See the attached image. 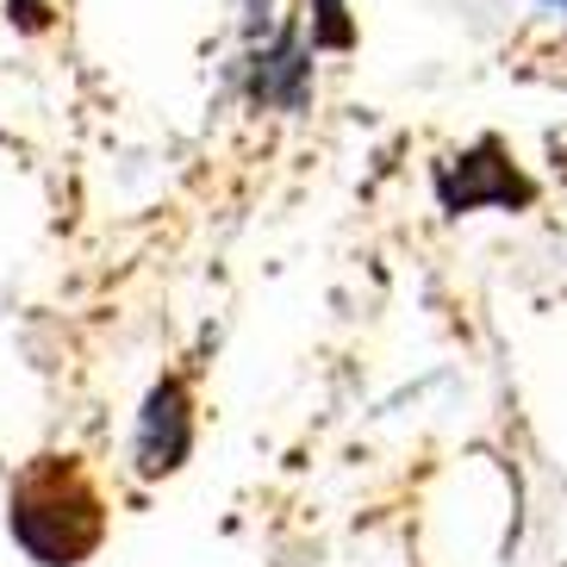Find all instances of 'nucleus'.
Returning a JSON list of instances; mask_svg holds the SVG:
<instances>
[{"label": "nucleus", "instance_id": "nucleus-1", "mask_svg": "<svg viewBox=\"0 0 567 567\" xmlns=\"http://www.w3.org/2000/svg\"><path fill=\"white\" fill-rule=\"evenodd\" d=\"M7 530L38 567H82L106 543V499L75 455H38L13 481Z\"/></svg>", "mask_w": 567, "mask_h": 567}, {"label": "nucleus", "instance_id": "nucleus-2", "mask_svg": "<svg viewBox=\"0 0 567 567\" xmlns=\"http://www.w3.org/2000/svg\"><path fill=\"white\" fill-rule=\"evenodd\" d=\"M436 200H443V213H481V206H530L536 187L517 175L499 137H481L474 151L436 168Z\"/></svg>", "mask_w": 567, "mask_h": 567}, {"label": "nucleus", "instance_id": "nucleus-3", "mask_svg": "<svg viewBox=\"0 0 567 567\" xmlns=\"http://www.w3.org/2000/svg\"><path fill=\"white\" fill-rule=\"evenodd\" d=\"M194 455V393H187L182 374H163L151 386V400L137 412V431H132V462L144 481H163Z\"/></svg>", "mask_w": 567, "mask_h": 567}, {"label": "nucleus", "instance_id": "nucleus-4", "mask_svg": "<svg viewBox=\"0 0 567 567\" xmlns=\"http://www.w3.org/2000/svg\"><path fill=\"white\" fill-rule=\"evenodd\" d=\"M312 94V51H306V25H281V38L268 51L250 56V101L281 106V113H306Z\"/></svg>", "mask_w": 567, "mask_h": 567}, {"label": "nucleus", "instance_id": "nucleus-5", "mask_svg": "<svg viewBox=\"0 0 567 567\" xmlns=\"http://www.w3.org/2000/svg\"><path fill=\"white\" fill-rule=\"evenodd\" d=\"M324 44V51H350L355 32L350 19H343V0H312V51Z\"/></svg>", "mask_w": 567, "mask_h": 567}, {"label": "nucleus", "instance_id": "nucleus-6", "mask_svg": "<svg viewBox=\"0 0 567 567\" xmlns=\"http://www.w3.org/2000/svg\"><path fill=\"white\" fill-rule=\"evenodd\" d=\"M51 0H7V19H13L19 32H44V25H51Z\"/></svg>", "mask_w": 567, "mask_h": 567}, {"label": "nucleus", "instance_id": "nucleus-7", "mask_svg": "<svg viewBox=\"0 0 567 567\" xmlns=\"http://www.w3.org/2000/svg\"><path fill=\"white\" fill-rule=\"evenodd\" d=\"M543 7H555V13H567V0H543Z\"/></svg>", "mask_w": 567, "mask_h": 567}]
</instances>
